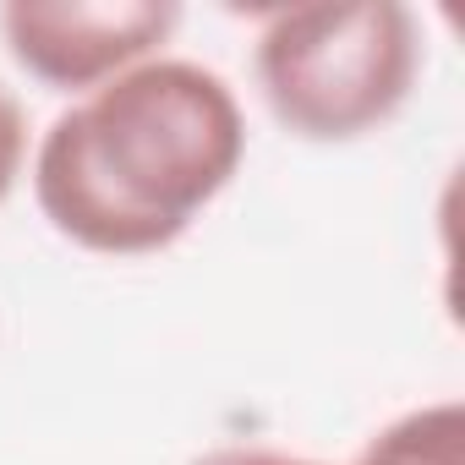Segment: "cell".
I'll return each mask as SVG.
<instances>
[{
  "label": "cell",
  "instance_id": "cell-2",
  "mask_svg": "<svg viewBox=\"0 0 465 465\" xmlns=\"http://www.w3.org/2000/svg\"><path fill=\"white\" fill-rule=\"evenodd\" d=\"M421 66L416 17L400 0H312L269 12L258 34V83L280 126L307 143L378 132Z\"/></svg>",
  "mask_w": 465,
  "mask_h": 465
},
{
  "label": "cell",
  "instance_id": "cell-1",
  "mask_svg": "<svg viewBox=\"0 0 465 465\" xmlns=\"http://www.w3.org/2000/svg\"><path fill=\"white\" fill-rule=\"evenodd\" d=\"M242 104L192 61H143L72 104L39 143L34 192L61 236L143 258L170 247L242 170Z\"/></svg>",
  "mask_w": 465,
  "mask_h": 465
},
{
  "label": "cell",
  "instance_id": "cell-5",
  "mask_svg": "<svg viewBox=\"0 0 465 465\" xmlns=\"http://www.w3.org/2000/svg\"><path fill=\"white\" fill-rule=\"evenodd\" d=\"M23 153H28V126H23V110L17 99L0 88V197L12 192V181L23 175Z\"/></svg>",
  "mask_w": 465,
  "mask_h": 465
},
{
  "label": "cell",
  "instance_id": "cell-6",
  "mask_svg": "<svg viewBox=\"0 0 465 465\" xmlns=\"http://www.w3.org/2000/svg\"><path fill=\"white\" fill-rule=\"evenodd\" d=\"M197 465H318V460H291V454H269V449H219Z\"/></svg>",
  "mask_w": 465,
  "mask_h": 465
},
{
  "label": "cell",
  "instance_id": "cell-4",
  "mask_svg": "<svg viewBox=\"0 0 465 465\" xmlns=\"http://www.w3.org/2000/svg\"><path fill=\"white\" fill-rule=\"evenodd\" d=\"M356 465H465V416L454 400L411 411L400 421H389L361 454Z\"/></svg>",
  "mask_w": 465,
  "mask_h": 465
},
{
  "label": "cell",
  "instance_id": "cell-3",
  "mask_svg": "<svg viewBox=\"0 0 465 465\" xmlns=\"http://www.w3.org/2000/svg\"><path fill=\"white\" fill-rule=\"evenodd\" d=\"M175 6L153 0H17L0 12L6 50L23 72L50 88H104L121 72L143 66L175 28Z\"/></svg>",
  "mask_w": 465,
  "mask_h": 465
}]
</instances>
